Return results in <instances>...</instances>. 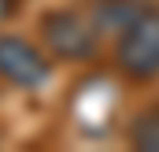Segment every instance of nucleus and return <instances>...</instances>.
I'll return each instance as SVG.
<instances>
[{"label": "nucleus", "mask_w": 159, "mask_h": 152, "mask_svg": "<svg viewBox=\"0 0 159 152\" xmlns=\"http://www.w3.org/2000/svg\"><path fill=\"white\" fill-rule=\"evenodd\" d=\"M15 7H19V0H0V26L15 15Z\"/></svg>", "instance_id": "nucleus-5"}, {"label": "nucleus", "mask_w": 159, "mask_h": 152, "mask_svg": "<svg viewBox=\"0 0 159 152\" xmlns=\"http://www.w3.org/2000/svg\"><path fill=\"white\" fill-rule=\"evenodd\" d=\"M41 45L52 59L63 63H89L100 48V30L74 7H56L41 19Z\"/></svg>", "instance_id": "nucleus-2"}, {"label": "nucleus", "mask_w": 159, "mask_h": 152, "mask_svg": "<svg viewBox=\"0 0 159 152\" xmlns=\"http://www.w3.org/2000/svg\"><path fill=\"white\" fill-rule=\"evenodd\" d=\"M115 71L126 82L159 78V4H141L115 34Z\"/></svg>", "instance_id": "nucleus-1"}, {"label": "nucleus", "mask_w": 159, "mask_h": 152, "mask_svg": "<svg viewBox=\"0 0 159 152\" xmlns=\"http://www.w3.org/2000/svg\"><path fill=\"white\" fill-rule=\"evenodd\" d=\"M0 78L15 89H41L52 78V56L26 37L0 34Z\"/></svg>", "instance_id": "nucleus-3"}, {"label": "nucleus", "mask_w": 159, "mask_h": 152, "mask_svg": "<svg viewBox=\"0 0 159 152\" xmlns=\"http://www.w3.org/2000/svg\"><path fill=\"white\" fill-rule=\"evenodd\" d=\"M129 145L144 152H159V108L137 115L133 126H129Z\"/></svg>", "instance_id": "nucleus-4"}]
</instances>
